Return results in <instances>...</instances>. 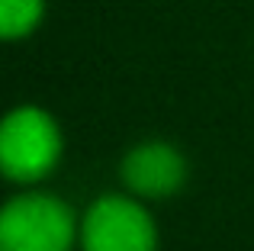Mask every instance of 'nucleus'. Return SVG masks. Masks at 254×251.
<instances>
[{
  "instance_id": "f257e3e1",
  "label": "nucleus",
  "mask_w": 254,
  "mask_h": 251,
  "mask_svg": "<svg viewBox=\"0 0 254 251\" xmlns=\"http://www.w3.org/2000/svg\"><path fill=\"white\" fill-rule=\"evenodd\" d=\"M62 126L42 107H13L0 116V177L10 184L45 181L62 161Z\"/></svg>"
},
{
  "instance_id": "f03ea898",
  "label": "nucleus",
  "mask_w": 254,
  "mask_h": 251,
  "mask_svg": "<svg viewBox=\"0 0 254 251\" xmlns=\"http://www.w3.org/2000/svg\"><path fill=\"white\" fill-rule=\"evenodd\" d=\"M81 222L55 193L26 190L0 206V251H74Z\"/></svg>"
},
{
  "instance_id": "7ed1b4c3",
  "label": "nucleus",
  "mask_w": 254,
  "mask_h": 251,
  "mask_svg": "<svg viewBox=\"0 0 254 251\" xmlns=\"http://www.w3.org/2000/svg\"><path fill=\"white\" fill-rule=\"evenodd\" d=\"M81 251H158V226L132 193H103L81 216Z\"/></svg>"
},
{
  "instance_id": "20e7f679",
  "label": "nucleus",
  "mask_w": 254,
  "mask_h": 251,
  "mask_svg": "<svg viewBox=\"0 0 254 251\" xmlns=\"http://www.w3.org/2000/svg\"><path fill=\"white\" fill-rule=\"evenodd\" d=\"M119 177L123 187L138 200H168L187 184V158L177 145L148 138L123 155Z\"/></svg>"
},
{
  "instance_id": "39448f33",
  "label": "nucleus",
  "mask_w": 254,
  "mask_h": 251,
  "mask_svg": "<svg viewBox=\"0 0 254 251\" xmlns=\"http://www.w3.org/2000/svg\"><path fill=\"white\" fill-rule=\"evenodd\" d=\"M45 0H0V42H16L39 29Z\"/></svg>"
}]
</instances>
